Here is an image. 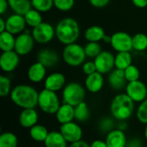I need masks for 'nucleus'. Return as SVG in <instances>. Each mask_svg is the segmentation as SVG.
I'll list each match as a JSON object with an SVG mask.
<instances>
[{
    "instance_id": "obj_14",
    "label": "nucleus",
    "mask_w": 147,
    "mask_h": 147,
    "mask_svg": "<svg viewBox=\"0 0 147 147\" xmlns=\"http://www.w3.org/2000/svg\"><path fill=\"white\" fill-rule=\"evenodd\" d=\"M27 26L24 16L19 14H12L6 19V31L12 34H20L23 33Z\"/></svg>"
},
{
    "instance_id": "obj_21",
    "label": "nucleus",
    "mask_w": 147,
    "mask_h": 147,
    "mask_svg": "<svg viewBox=\"0 0 147 147\" xmlns=\"http://www.w3.org/2000/svg\"><path fill=\"white\" fill-rule=\"evenodd\" d=\"M57 121L60 124H66L75 121V107L63 103L60 105L59 109L55 114Z\"/></svg>"
},
{
    "instance_id": "obj_33",
    "label": "nucleus",
    "mask_w": 147,
    "mask_h": 147,
    "mask_svg": "<svg viewBox=\"0 0 147 147\" xmlns=\"http://www.w3.org/2000/svg\"><path fill=\"white\" fill-rule=\"evenodd\" d=\"M32 8L40 11V13L47 12L54 6L53 0H31Z\"/></svg>"
},
{
    "instance_id": "obj_15",
    "label": "nucleus",
    "mask_w": 147,
    "mask_h": 147,
    "mask_svg": "<svg viewBox=\"0 0 147 147\" xmlns=\"http://www.w3.org/2000/svg\"><path fill=\"white\" fill-rule=\"evenodd\" d=\"M65 77L61 72H53L44 80V89L58 92L65 86Z\"/></svg>"
},
{
    "instance_id": "obj_30",
    "label": "nucleus",
    "mask_w": 147,
    "mask_h": 147,
    "mask_svg": "<svg viewBox=\"0 0 147 147\" xmlns=\"http://www.w3.org/2000/svg\"><path fill=\"white\" fill-rule=\"evenodd\" d=\"M24 18H25L27 25L31 28H35L36 26L40 25L43 22L41 13L36 9H34V8L29 9L24 15Z\"/></svg>"
},
{
    "instance_id": "obj_46",
    "label": "nucleus",
    "mask_w": 147,
    "mask_h": 147,
    "mask_svg": "<svg viewBox=\"0 0 147 147\" xmlns=\"http://www.w3.org/2000/svg\"><path fill=\"white\" fill-rule=\"evenodd\" d=\"M68 147H90V146L86 141H84L82 140H79L78 142L69 144V146Z\"/></svg>"
},
{
    "instance_id": "obj_2",
    "label": "nucleus",
    "mask_w": 147,
    "mask_h": 147,
    "mask_svg": "<svg viewBox=\"0 0 147 147\" xmlns=\"http://www.w3.org/2000/svg\"><path fill=\"white\" fill-rule=\"evenodd\" d=\"M109 110L115 120L118 121H127L134 113L135 102L126 93H121L112 99Z\"/></svg>"
},
{
    "instance_id": "obj_44",
    "label": "nucleus",
    "mask_w": 147,
    "mask_h": 147,
    "mask_svg": "<svg viewBox=\"0 0 147 147\" xmlns=\"http://www.w3.org/2000/svg\"><path fill=\"white\" fill-rule=\"evenodd\" d=\"M90 146V147H109L106 141L102 140H96L92 141Z\"/></svg>"
},
{
    "instance_id": "obj_39",
    "label": "nucleus",
    "mask_w": 147,
    "mask_h": 147,
    "mask_svg": "<svg viewBox=\"0 0 147 147\" xmlns=\"http://www.w3.org/2000/svg\"><path fill=\"white\" fill-rule=\"evenodd\" d=\"M53 4L57 9L65 12L73 8L75 0H53Z\"/></svg>"
},
{
    "instance_id": "obj_43",
    "label": "nucleus",
    "mask_w": 147,
    "mask_h": 147,
    "mask_svg": "<svg viewBox=\"0 0 147 147\" xmlns=\"http://www.w3.org/2000/svg\"><path fill=\"white\" fill-rule=\"evenodd\" d=\"M132 3L135 7L139 9L147 8V0H132Z\"/></svg>"
},
{
    "instance_id": "obj_37",
    "label": "nucleus",
    "mask_w": 147,
    "mask_h": 147,
    "mask_svg": "<svg viewBox=\"0 0 147 147\" xmlns=\"http://www.w3.org/2000/svg\"><path fill=\"white\" fill-rule=\"evenodd\" d=\"M84 52L87 57L95 59L102 52V47L98 42H88L84 47Z\"/></svg>"
},
{
    "instance_id": "obj_6",
    "label": "nucleus",
    "mask_w": 147,
    "mask_h": 147,
    "mask_svg": "<svg viewBox=\"0 0 147 147\" xmlns=\"http://www.w3.org/2000/svg\"><path fill=\"white\" fill-rule=\"evenodd\" d=\"M86 57L84 47L76 42L66 45L62 53L64 62L71 67H77L83 65Z\"/></svg>"
},
{
    "instance_id": "obj_23",
    "label": "nucleus",
    "mask_w": 147,
    "mask_h": 147,
    "mask_svg": "<svg viewBox=\"0 0 147 147\" xmlns=\"http://www.w3.org/2000/svg\"><path fill=\"white\" fill-rule=\"evenodd\" d=\"M68 142L64 138L60 131L49 132L46 140L44 141L45 147H68Z\"/></svg>"
},
{
    "instance_id": "obj_19",
    "label": "nucleus",
    "mask_w": 147,
    "mask_h": 147,
    "mask_svg": "<svg viewBox=\"0 0 147 147\" xmlns=\"http://www.w3.org/2000/svg\"><path fill=\"white\" fill-rule=\"evenodd\" d=\"M104 85L103 74L96 71L90 75H88L84 81L85 89L90 93H98L102 90Z\"/></svg>"
},
{
    "instance_id": "obj_17",
    "label": "nucleus",
    "mask_w": 147,
    "mask_h": 147,
    "mask_svg": "<svg viewBox=\"0 0 147 147\" xmlns=\"http://www.w3.org/2000/svg\"><path fill=\"white\" fill-rule=\"evenodd\" d=\"M108 83L109 86L115 90H121L126 88L127 81L125 78L124 70L115 68L110 71L108 76Z\"/></svg>"
},
{
    "instance_id": "obj_3",
    "label": "nucleus",
    "mask_w": 147,
    "mask_h": 147,
    "mask_svg": "<svg viewBox=\"0 0 147 147\" xmlns=\"http://www.w3.org/2000/svg\"><path fill=\"white\" fill-rule=\"evenodd\" d=\"M55 33L58 40L66 46L76 42L80 34V28L75 19L65 17L57 23Z\"/></svg>"
},
{
    "instance_id": "obj_40",
    "label": "nucleus",
    "mask_w": 147,
    "mask_h": 147,
    "mask_svg": "<svg viewBox=\"0 0 147 147\" xmlns=\"http://www.w3.org/2000/svg\"><path fill=\"white\" fill-rule=\"evenodd\" d=\"M82 70L83 72L85 75H90L94 72L96 71V67L95 65L94 61H88V62H84L82 65Z\"/></svg>"
},
{
    "instance_id": "obj_26",
    "label": "nucleus",
    "mask_w": 147,
    "mask_h": 147,
    "mask_svg": "<svg viewBox=\"0 0 147 147\" xmlns=\"http://www.w3.org/2000/svg\"><path fill=\"white\" fill-rule=\"evenodd\" d=\"M16 37L14 34L8 31H3L0 33V49L2 52L12 51L15 49Z\"/></svg>"
},
{
    "instance_id": "obj_36",
    "label": "nucleus",
    "mask_w": 147,
    "mask_h": 147,
    "mask_svg": "<svg viewBox=\"0 0 147 147\" xmlns=\"http://www.w3.org/2000/svg\"><path fill=\"white\" fill-rule=\"evenodd\" d=\"M115 119L111 117H103L100 120L98 124V128L102 133H105L106 134L115 129Z\"/></svg>"
},
{
    "instance_id": "obj_18",
    "label": "nucleus",
    "mask_w": 147,
    "mask_h": 147,
    "mask_svg": "<svg viewBox=\"0 0 147 147\" xmlns=\"http://www.w3.org/2000/svg\"><path fill=\"white\" fill-rule=\"evenodd\" d=\"M105 141L109 147H126L127 139L124 131L116 127L106 134Z\"/></svg>"
},
{
    "instance_id": "obj_41",
    "label": "nucleus",
    "mask_w": 147,
    "mask_h": 147,
    "mask_svg": "<svg viewBox=\"0 0 147 147\" xmlns=\"http://www.w3.org/2000/svg\"><path fill=\"white\" fill-rule=\"evenodd\" d=\"M126 147H143V141L140 138H131L127 140Z\"/></svg>"
},
{
    "instance_id": "obj_45",
    "label": "nucleus",
    "mask_w": 147,
    "mask_h": 147,
    "mask_svg": "<svg viewBox=\"0 0 147 147\" xmlns=\"http://www.w3.org/2000/svg\"><path fill=\"white\" fill-rule=\"evenodd\" d=\"M9 7V6L8 0H0V14L1 15H3Z\"/></svg>"
},
{
    "instance_id": "obj_38",
    "label": "nucleus",
    "mask_w": 147,
    "mask_h": 147,
    "mask_svg": "<svg viewBox=\"0 0 147 147\" xmlns=\"http://www.w3.org/2000/svg\"><path fill=\"white\" fill-rule=\"evenodd\" d=\"M136 116L140 123L147 125V98L139 104L136 110Z\"/></svg>"
},
{
    "instance_id": "obj_1",
    "label": "nucleus",
    "mask_w": 147,
    "mask_h": 147,
    "mask_svg": "<svg viewBox=\"0 0 147 147\" xmlns=\"http://www.w3.org/2000/svg\"><path fill=\"white\" fill-rule=\"evenodd\" d=\"M39 92L37 90L29 84L16 85L9 95L11 102L22 109H35L38 106Z\"/></svg>"
},
{
    "instance_id": "obj_31",
    "label": "nucleus",
    "mask_w": 147,
    "mask_h": 147,
    "mask_svg": "<svg viewBox=\"0 0 147 147\" xmlns=\"http://www.w3.org/2000/svg\"><path fill=\"white\" fill-rule=\"evenodd\" d=\"M18 139L14 133L3 132L0 135V147H17Z\"/></svg>"
},
{
    "instance_id": "obj_49",
    "label": "nucleus",
    "mask_w": 147,
    "mask_h": 147,
    "mask_svg": "<svg viewBox=\"0 0 147 147\" xmlns=\"http://www.w3.org/2000/svg\"><path fill=\"white\" fill-rule=\"evenodd\" d=\"M103 41L106 42V43H110V41H111V36L106 34V35L104 36V38H103Z\"/></svg>"
},
{
    "instance_id": "obj_35",
    "label": "nucleus",
    "mask_w": 147,
    "mask_h": 147,
    "mask_svg": "<svg viewBox=\"0 0 147 147\" xmlns=\"http://www.w3.org/2000/svg\"><path fill=\"white\" fill-rule=\"evenodd\" d=\"M124 73H125V78H126L127 83L140 80V71L139 68L133 64L124 70Z\"/></svg>"
},
{
    "instance_id": "obj_47",
    "label": "nucleus",
    "mask_w": 147,
    "mask_h": 147,
    "mask_svg": "<svg viewBox=\"0 0 147 147\" xmlns=\"http://www.w3.org/2000/svg\"><path fill=\"white\" fill-rule=\"evenodd\" d=\"M117 128L121 129L122 131H125L127 128V124L126 122V121H119L117 124Z\"/></svg>"
},
{
    "instance_id": "obj_10",
    "label": "nucleus",
    "mask_w": 147,
    "mask_h": 147,
    "mask_svg": "<svg viewBox=\"0 0 147 147\" xmlns=\"http://www.w3.org/2000/svg\"><path fill=\"white\" fill-rule=\"evenodd\" d=\"M59 131L69 144L78 142L83 139V129L77 121L60 125Z\"/></svg>"
},
{
    "instance_id": "obj_32",
    "label": "nucleus",
    "mask_w": 147,
    "mask_h": 147,
    "mask_svg": "<svg viewBox=\"0 0 147 147\" xmlns=\"http://www.w3.org/2000/svg\"><path fill=\"white\" fill-rule=\"evenodd\" d=\"M133 49L143 52L147 49V35L144 33H137L133 36Z\"/></svg>"
},
{
    "instance_id": "obj_25",
    "label": "nucleus",
    "mask_w": 147,
    "mask_h": 147,
    "mask_svg": "<svg viewBox=\"0 0 147 147\" xmlns=\"http://www.w3.org/2000/svg\"><path fill=\"white\" fill-rule=\"evenodd\" d=\"M9 6L16 14L24 16L32 9L31 0H8Z\"/></svg>"
},
{
    "instance_id": "obj_16",
    "label": "nucleus",
    "mask_w": 147,
    "mask_h": 147,
    "mask_svg": "<svg viewBox=\"0 0 147 147\" xmlns=\"http://www.w3.org/2000/svg\"><path fill=\"white\" fill-rule=\"evenodd\" d=\"M39 115L35 109H22L19 115V124L23 128L30 129L34 125L38 124Z\"/></svg>"
},
{
    "instance_id": "obj_50",
    "label": "nucleus",
    "mask_w": 147,
    "mask_h": 147,
    "mask_svg": "<svg viewBox=\"0 0 147 147\" xmlns=\"http://www.w3.org/2000/svg\"><path fill=\"white\" fill-rule=\"evenodd\" d=\"M144 134H145V139L147 141V125H146V127H145V131H144Z\"/></svg>"
},
{
    "instance_id": "obj_5",
    "label": "nucleus",
    "mask_w": 147,
    "mask_h": 147,
    "mask_svg": "<svg viewBox=\"0 0 147 147\" xmlns=\"http://www.w3.org/2000/svg\"><path fill=\"white\" fill-rule=\"evenodd\" d=\"M59 97L57 95V92L43 89L39 92L38 97V107L40 109L47 115H55L60 105Z\"/></svg>"
},
{
    "instance_id": "obj_7",
    "label": "nucleus",
    "mask_w": 147,
    "mask_h": 147,
    "mask_svg": "<svg viewBox=\"0 0 147 147\" xmlns=\"http://www.w3.org/2000/svg\"><path fill=\"white\" fill-rule=\"evenodd\" d=\"M35 42L39 44H47L56 36L55 28L48 22H42L40 25L33 28L31 32Z\"/></svg>"
},
{
    "instance_id": "obj_42",
    "label": "nucleus",
    "mask_w": 147,
    "mask_h": 147,
    "mask_svg": "<svg viewBox=\"0 0 147 147\" xmlns=\"http://www.w3.org/2000/svg\"><path fill=\"white\" fill-rule=\"evenodd\" d=\"M89 2L93 7L101 9V8L107 6L109 3L110 2V0H89Z\"/></svg>"
},
{
    "instance_id": "obj_22",
    "label": "nucleus",
    "mask_w": 147,
    "mask_h": 147,
    "mask_svg": "<svg viewBox=\"0 0 147 147\" xmlns=\"http://www.w3.org/2000/svg\"><path fill=\"white\" fill-rule=\"evenodd\" d=\"M59 60V54L49 48L41 49L37 54V61L47 67H53L58 64Z\"/></svg>"
},
{
    "instance_id": "obj_13",
    "label": "nucleus",
    "mask_w": 147,
    "mask_h": 147,
    "mask_svg": "<svg viewBox=\"0 0 147 147\" xmlns=\"http://www.w3.org/2000/svg\"><path fill=\"white\" fill-rule=\"evenodd\" d=\"M20 62V55L15 51L3 52L0 56V67L4 72H12L18 66Z\"/></svg>"
},
{
    "instance_id": "obj_34",
    "label": "nucleus",
    "mask_w": 147,
    "mask_h": 147,
    "mask_svg": "<svg viewBox=\"0 0 147 147\" xmlns=\"http://www.w3.org/2000/svg\"><path fill=\"white\" fill-rule=\"evenodd\" d=\"M13 88H11L10 79L4 75L0 76V96L2 97H6L10 95Z\"/></svg>"
},
{
    "instance_id": "obj_11",
    "label": "nucleus",
    "mask_w": 147,
    "mask_h": 147,
    "mask_svg": "<svg viewBox=\"0 0 147 147\" xmlns=\"http://www.w3.org/2000/svg\"><path fill=\"white\" fill-rule=\"evenodd\" d=\"M96 71L107 74L113 71L115 66V55L109 51H102L94 59Z\"/></svg>"
},
{
    "instance_id": "obj_29",
    "label": "nucleus",
    "mask_w": 147,
    "mask_h": 147,
    "mask_svg": "<svg viewBox=\"0 0 147 147\" xmlns=\"http://www.w3.org/2000/svg\"><path fill=\"white\" fill-rule=\"evenodd\" d=\"M90 117V110L88 104L83 102L75 107V121L79 123L86 122Z\"/></svg>"
},
{
    "instance_id": "obj_4",
    "label": "nucleus",
    "mask_w": 147,
    "mask_h": 147,
    "mask_svg": "<svg viewBox=\"0 0 147 147\" xmlns=\"http://www.w3.org/2000/svg\"><path fill=\"white\" fill-rule=\"evenodd\" d=\"M86 95L85 88L78 82H71L65 84L62 90V102L76 107L84 102Z\"/></svg>"
},
{
    "instance_id": "obj_24",
    "label": "nucleus",
    "mask_w": 147,
    "mask_h": 147,
    "mask_svg": "<svg viewBox=\"0 0 147 147\" xmlns=\"http://www.w3.org/2000/svg\"><path fill=\"white\" fill-rule=\"evenodd\" d=\"M105 35L104 29L97 25L89 27L84 32V38L89 42H99L100 40H103Z\"/></svg>"
},
{
    "instance_id": "obj_27",
    "label": "nucleus",
    "mask_w": 147,
    "mask_h": 147,
    "mask_svg": "<svg viewBox=\"0 0 147 147\" xmlns=\"http://www.w3.org/2000/svg\"><path fill=\"white\" fill-rule=\"evenodd\" d=\"M49 131L44 125L36 124L29 129L30 138L36 142H43L46 140Z\"/></svg>"
},
{
    "instance_id": "obj_28",
    "label": "nucleus",
    "mask_w": 147,
    "mask_h": 147,
    "mask_svg": "<svg viewBox=\"0 0 147 147\" xmlns=\"http://www.w3.org/2000/svg\"><path fill=\"white\" fill-rule=\"evenodd\" d=\"M133 58L130 52H120L115 56V66L117 69L125 70L132 65Z\"/></svg>"
},
{
    "instance_id": "obj_9",
    "label": "nucleus",
    "mask_w": 147,
    "mask_h": 147,
    "mask_svg": "<svg viewBox=\"0 0 147 147\" xmlns=\"http://www.w3.org/2000/svg\"><path fill=\"white\" fill-rule=\"evenodd\" d=\"M125 90L135 103H140L147 98V85L140 80L127 83Z\"/></svg>"
},
{
    "instance_id": "obj_12",
    "label": "nucleus",
    "mask_w": 147,
    "mask_h": 147,
    "mask_svg": "<svg viewBox=\"0 0 147 147\" xmlns=\"http://www.w3.org/2000/svg\"><path fill=\"white\" fill-rule=\"evenodd\" d=\"M34 39L32 34L28 32L22 33L17 34L16 37V44H15V51L20 56H25L28 54L34 48Z\"/></svg>"
},
{
    "instance_id": "obj_8",
    "label": "nucleus",
    "mask_w": 147,
    "mask_h": 147,
    "mask_svg": "<svg viewBox=\"0 0 147 147\" xmlns=\"http://www.w3.org/2000/svg\"><path fill=\"white\" fill-rule=\"evenodd\" d=\"M110 45L117 53L133 50V36L126 32H116L111 35Z\"/></svg>"
},
{
    "instance_id": "obj_20",
    "label": "nucleus",
    "mask_w": 147,
    "mask_h": 147,
    "mask_svg": "<svg viewBox=\"0 0 147 147\" xmlns=\"http://www.w3.org/2000/svg\"><path fill=\"white\" fill-rule=\"evenodd\" d=\"M27 75L30 82L39 84L47 78V67L37 61L29 66Z\"/></svg>"
},
{
    "instance_id": "obj_48",
    "label": "nucleus",
    "mask_w": 147,
    "mask_h": 147,
    "mask_svg": "<svg viewBox=\"0 0 147 147\" xmlns=\"http://www.w3.org/2000/svg\"><path fill=\"white\" fill-rule=\"evenodd\" d=\"M6 30V20L3 17H0V33Z\"/></svg>"
}]
</instances>
